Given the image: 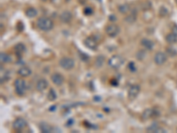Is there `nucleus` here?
Instances as JSON below:
<instances>
[{
  "mask_svg": "<svg viewBox=\"0 0 177 133\" xmlns=\"http://www.w3.org/2000/svg\"><path fill=\"white\" fill-rule=\"evenodd\" d=\"M111 84H112V85H114V86H117L119 83H118V81H117V80L113 79V80H111Z\"/></svg>",
  "mask_w": 177,
  "mask_h": 133,
  "instance_id": "nucleus-36",
  "label": "nucleus"
},
{
  "mask_svg": "<svg viewBox=\"0 0 177 133\" xmlns=\"http://www.w3.org/2000/svg\"><path fill=\"white\" fill-rule=\"evenodd\" d=\"M166 41L170 45H173V44L177 43V36L175 34H173V32H171V33L166 35Z\"/></svg>",
  "mask_w": 177,
  "mask_h": 133,
  "instance_id": "nucleus-20",
  "label": "nucleus"
},
{
  "mask_svg": "<svg viewBox=\"0 0 177 133\" xmlns=\"http://www.w3.org/2000/svg\"><path fill=\"white\" fill-rule=\"evenodd\" d=\"M158 115H160L159 110H158L157 108H148L143 112L142 118L143 120H148L150 118H156Z\"/></svg>",
  "mask_w": 177,
  "mask_h": 133,
  "instance_id": "nucleus-5",
  "label": "nucleus"
},
{
  "mask_svg": "<svg viewBox=\"0 0 177 133\" xmlns=\"http://www.w3.org/2000/svg\"><path fill=\"white\" fill-rule=\"evenodd\" d=\"M167 14H168V11H167V9L166 7H164V6L160 7V9H159V15L160 16H162V17L166 16Z\"/></svg>",
  "mask_w": 177,
  "mask_h": 133,
  "instance_id": "nucleus-31",
  "label": "nucleus"
},
{
  "mask_svg": "<svg viewBox=\"0 0 177 133\" xmlns=\"http://www.w3.org/2000/svg\"><path fill=\"white\" fill-rule=\"evenodd\" d=\"M25 51H26V46L21 43H20L14 46V52L17 55H22Z\"/></svg>",
  "mask_w": 177,
  "mask_h": 133,
  "instance_id": "nucleus-21",
  "label": "nucleus"
},
{
  "mask_svg": "<svg viewBox=\"0 0 177 133\" xmlns=\"http://www.w3.org/2000/svg\"><path fill=\"white\" fill-rule=\"evenodd\" d=\"M42 1H44V2H46V1H48V0H42Z\"/></svg>",
  "mask_w": 177,
  "mask_h": 133,
  "instance_id": "nucleus-38",
  "label": "nucleus"
},
{
  "mask_svg": "<svg viewBox=\"0 0 177 133\" xmlns=\"http://www.w3.org/2000/svg\"><path fill=\"white\" fill-rule=\"evenodd\" d=\"M48 85H49L48 81L46 79L42 78V79H40V80L37 81V83L36 84V89L38 91H45L48 88Z\"/></svg>",
  "mask_w": 177,
  "mask_h": 133,
  "instance_id": "nucleus-13",
  "label": "nucleus"
},
{
  "mask_svg": "<svg viewBox=\"0 0 177 133\" xmlns=\"http://www.w3.org/2000/svg\"><path fill=\"white\" fill-rule=\"evenodd\" d=\"M123 63H124V59L120 55H113L108 60V65L113 69L120 68Z\"/></svg>",
  "mask_w": 177,
  "mask_h": 133,
  "instance_id": "nucleus-3",
  "label": "nucleus"
},
{
  "mask_svg": "<svg viewBox=\"0 0 177 133\" xmlns=\"http://www.w3.org/2000/svg\"><path fill=\"white\" fill-rule=\"evenodd\" d=\"M172 32L177 36V25H173V26L172 27Z\"/></svg>",
  "mask_w": 177,
  "mask_h": 133,
  "instance_id": "nucleus-34",
  "label": "nucleus"
},
{
  "mask_svg": "<svg viewBox=\"0 0 177 133\" xmlns=\"http://www.w3.org/2000/svg\"><path fill=\"white\" fill-rule=\"evenodd\" d=\"M80 58H81V60H82V61H84V62H87V61L90 60V57H89L87 54L83 53V52H80Z\"/></svg>",
  "mask_w": 177,
  "mask_h": 133,
  "instance_id": "nucleus-32",
  "label": "nucleus"
},
{
  "mask_svg": "<svg viewBox=\"0 0 177 133\" xmlns=\"http://www.w3.org/2000/svg\"><path fill=\"white\" fill-rule=\"evenodd\" d=\"M104 62H105V57L104 56H101V55H99V56H97V59H96V62H95V65H96V67L97 68H101L103 65H104Z\"/></svg>",
  "mask_w": 177,
  "mask_h": 133,
  "instance_id": "nucleus-25",
  "label": "nucleus"
},
{
  "mask_svg": "<svg viewBox=\"0 0 177 133\" xmlns=\"http://www.w3.org/2000/svg\"><path fill=\"white\" fill-rule=\"evenodd\" d=\"M51 79L53 82V83L55 85H57V86L62 85L63 83H64V80H65L64 76L61 74H59V73H54V74H52L51 75Z\"/></svg>",
  "mask_w": 177,
  "mask_h": 133,
  "instance_id": "nucleus-11",
  "label": "nucleus"
},
{
  "mask_svg": "<svg viewBox=\"0 0 177 133\" xmlns=\"http://www.w3.org/2000/svg\"><path fill=\"white\" fill-rule=\"evenodd\" d=\"M116 20H117V17H116L114 14H112V15H110V16H109V21H110V22H114Z\"/></svg>",
  "mask_w": 177,
  "mask_h": 133,
  "instance_id": "nucleus-33",
  "label": "nucleus"
},
{
  "mask_svg": "<svg viewBox=\"0 0 177 133\" xmlns=\"http://www.w3.org/2000/svg\"><path fill=\"white\" fill-rule=\"evenodd\" d=\"M175 1H176V4H177V0H175Z\"/></svg>",
  "mask_w": 177,
  "mask_h": 133,
  "instance_id": "nucleus-39",
  "label": "nucleus"
},
{
  "mask_svg": "<svg viewBox=\"0 0 177 133\" xmlns=\"http://www.w3.org/2000/svg\"><path fill=\"white\" fill-rule=\"evenodd\" d=\"M47 98L50 101H54L57 98V93L53 89H50L47 93Z\"/></svg>",
  "mask_w": 177,
  "mask_h": 133,
  "instance_id": "nucleus-24",
  "label": "nucleus"
},
{
  "mask_svg": "<svg viewBox=\"0 0 177 133\" xmlns=\"http://www.w3.org/2000/svg\"><path fill=\"white\" fill-rule=\"evenodd\" d=\"M39 128H40V130H41L43 133H51V132H52V130H53L52 126L50 125V124L47 123V122H44V121H43V122H41V123L39 124Z\"/></svg>",
  "mask_w": 177,
  "mask_h": 133,
  "instance_id": "nucleus-16",
  "label": "nucleus"
},
{
  "mask_svg": "<svg viewBox=\"0 0 177 133\" xmlns=\"http://www.w3.org/2000/svg\"><path fill=\"white\" fill-rule=\"evenodd\" d=\"M120 29L116 24H110V25H107L105 28V33L110 37H117L120 34Z\"/></svg>",
  "mask_w": 177,
  "mask_h": 133,
  "instance_id": "nucleus-6",
  "label": "nucleus"
},
{
  "mask_svg": "<svg viewBox=\"0 0 177 133\" xmlns=\"http://www.w3.org/2000/svg\"><path fill=\"white\" fill-rule=\"evenodd\" d=\"M118 10H119V12H120V14H128V13L130 12L131 7H130V6H129L128 4H122V5L119 6Z\"/></svg>",
  "mask_w": 177,
  "mask_h": 133,
  "instance_id": "nucleus-19",
  "label": "nucleus"
},
{
  "mask_svg": "<svg viewBox=\"0 0 177 133\" xmlns=\"http://www.w3.org/2000/svg\"><path fill=\"white\" fill-rule=\"evenodd\" d=\"M147 131L149 132H154V133H158V132H166V129H162L158 122H154L153 124H151L150 127L147 128Z\"/></svg>",
  "mask_w": 177,
  "mask_h": 133,
  "instance_id": "nucleus-14",
  "label": "nucleus"
},
{
  "mask_svg": "<svg viewBox=\"0 0 177 133\" xmlns=\"http://www.w3.org/2000/svg\"><path fill=\"white\" fill-rule=\"evenodd\" d=\"M59 66L65 70H71L75 67V60L70 57H63L59 60Z\"/></svg>",
  "mask_w": 177,
  "mask_h": 133,
  "instance_id": "nucleus-4",
  "label": "nucleus"
},
{
  "mask_svg": "<svg viewBox=\"0 0 177 133\" xmlns=\"http://www.w3.org/2000/svg\"><path fill=\"white\" fill-rule=\"evenodd\" d=\"M145 56H146V52H145V51H143V50L138 51V52H136V55H135V57H136V59H137L138 60H143L145 58Z\"/></svg>",
  "mask_w": 177,
  "mask_h": 133,
  "instance_id": "nucleus-26",
  "label": "nucleus"
},
{
  "mask_svg": "<svg viewBox=\"0 0 177 133\" xmlns=\"http://www.w3.org/2000/svg\"><path fill=\"white\" fill-rule=\"evenodd\" d=\"M14 89L16 94L19 96H23L27 91V82L22 78H17L14 81Z\"/></svg>",
  "mask_w": 177,
  "mask_h": 133,
  "instance_id": "nucleus-2",
  "label": "nucleus"
},
{
  "mask_svg": "<svg viewBox=\"0 0 177 133\" xmlns=\"http://www.w3.org/2000/svg\"><path fill=\"white\" fill-rule=\"evenodd\" d=\"M128 70H129L130 72H132V73H133V72H135L136 69H137V68H136L135 62H133V61H131V62L128 63Z\"/></svg>",
  "mask_w": 177,
  "mask_h": 133,
  "instance_id": "nucleus-29",
  "label": "nucleus"
},
{
  "mask_svg": "<svg viewBox=\"0 0 177 133\" xmlns=\"http://www.w3.org/2000/svg\"><path fill=\"white\" fill-rule=\"evenodd\" d=\"M75 122V121L73 120V119H69L68 121H67V126H72V124Z\"/></svg>",
  "mask_w": 177,
  "mask_h": 133,
  "instance_id": "nucleus-35",
  "label": "nucleus"
},
{
  "mask_svg": "<svg viewBox=\"0 0 177 133\" xmlns=\"http://www.w3.org/2000/svg\"><path fill=\"white\" fill-rule=\"evenodd\" d=\"M141 45L146 49V50H152L153 49V46H154V43L150 40V39H148V38H143L141 40Z\"/></svg>",
  "mask_w": 177,
  "mask_h": 133,
  "instance_id": "nucleus-17",
  "label": "nucleus"
},
{
  "mask_svg": "<svg viewBox=\"0 0 177 133\" xmlns=\"http://www.w3.org/2000/svg\"><path fill=\"white\" fill-rule=\"evenodd\" d=\"M141 6H142V9L143 10H149V9H150V7H151V3L150 2V1H145V2H143V5H141Z\"/></svg>",
  "mask_w": 177,
  "mask_h": 133,
  "instance_id": "nucleus-30",
  "label": "nucleus"
},
{
  "mask_svg": "<svg viewBox=\"0 0 177 133\" xmlns=\"http://www.w3.org/2000/svg\"><path fill=\"white\" fill-rule=\"evenodd\" d=\"M166 54H168L171 57H173V56L177 55V52L175 51V49L173 47H168L166 49Z\"/></svg>",
  "mask_w": 177,
  "mask_h": 133,
  "instance_id": "nucleus-27",
  "label": "nucleus"
},
{
  "mask_svg": "<svg viewBox=\"0 0 177 133\" xmlns=\"http://www.w3.org/2000/svg\"><path fill=\"white\" fill-rule=\"evenodd\" d=\"M94 13V10L92 9V7L90 6H86L84 9H83V14L87 16H90L91 14H93Z\"/></svg>",
  "mask_w": 177,
  "mask_h": 133,
  "instance_id": "nucleus-28",
  "label": "nucleus"
},
{
  "mask_svg": "<svg viewBox=\"0 0 177 133\" xmlns=\"http://www.w3.org/2000/svg\"><path fill=\"white\" fill-rule=\"evenodd\" d=\"M25 14L29 18H35L37 15V11L34 7H29L26 9Z\"/></svg>",
  "mask_w": 177,
  "mask_h": 133,
  "instance_id": "nucleus-23",
  "label": "nucleus"
},
{
  "mask_svg": "<svg viewBox=\"0 0 177 133\" xmlns=\"http://www.w3.org/2000/svg\"><path fill=\"white\" fill-rule=\"evenodd\" d=\"M166 60H167V55L165 52H157L154 56V62L158 66L165 64Z\"/></svg>",
  "mask_w": 177,
  "mask_h": 133,
  "instance_id": "nucleus-10",
  "label": "nucleus"
},
{
  "mask_svg": "<svg viewBox=\"0 0 177 133\" xmlns=\"http://www.w3.org/2000/svg\"><path fill=\"white\" fill-rule=\"evenodd\" d=\"M37 28L43 31H50L53 28V22L47 17H41L37 21Z\"/></svg>",
  "mask_w": 177,
  "mask_h": 133,
  "instance_id": "nucleus-1",
  "label": "nucleus"
},
{
  "mask_svg": "<svg viewBox=\"0 0 177 133\" xmlns=\"http://www.w3.org/2000/svg\"><path fill=\"white\" fill-rule=\"evenodd\" d=\"M140 92V86L137 84H133L129 87L128 91V96L129 99H135Z\"/></svg>",
  "mask_w": 177,
  "mask_h": 133,
  "instance_id": "nucleus-9",
  "label": "nucleus"
},
{
  "mask_svg": "<svg viewBox=\"0 0 177 133\" xmlns=\"http://www.w3.org/2000/svg\"><path fill=\"white\" fill-rule=\"evenodd\" d=\"M17 73H18V75L21 77H28V76H29L31 75L32 71H31V69L29 67H25L24 66V67L20 68Z\"/></svg>",
  "mask_w": 177,
  "mask_h": 133,
  "instance_id": "nucleus-15",
  "label": "nucleus"
},
{
  "mask_svg": "<svg viewBox=\"0 0 177 133\" xmlns=\"http://www.w3.org/2000/svg\"><path fill=\"white\" fill-rule=\"evenodd\" d=\"M59 19H60V21H61L62 22H64V23H69V22L72 21V19H73V14H72L71 12L66 10V11H63V12L60 14Z\"/></svg>",
  "mask_w": 177,
  "mask_h": 133,
  "instance_id": "nucleus-12",
  "label": "nucleus"
},
{
  "mask_svg": "<svg viewBox=\"0 0 177 133\" xmlns=\"http://www.w3.org/2000/svg\"><path fill=\"white\" fill-rule=\"evenodd\" d=\"M0 60H1V63H10V62H12L13 59L9 54L1 52L0 53Z\"/></svg>",
  "mask_w": 177,
  "mask_h": 133,
  "instance_id": "nucleus-22",
  "label": "nucleus"
},
{
  "mask_svg": "<svg viewBox=\"0 0 177 133\" xmlns=\"http://www.w3.org/2000/svg\"><path fill=\"white\" fill-rule=\"evenodd\" d=\"M124 20L128 23H134L136 21V12H135V10H131V14L127 15Z\"/></svg>",
  "mask_w": 177,
  "mask_h": 133,
  "instance_id": "nucleus-18",
  "label": "nucleus"
},
{
  "mask_svg": "<svg viewBox=\"0 0 177 133\" xmlns=\"http://www.w3.org/2000/svg\"><path fill=\"white\" fill-rule=\"evenodd\" d=\"M52 109H53V110H55V109H56V106H52V107L50 108V110H52Z\"/></svg>",
  "mask_w": 177,
  "mask_h": 133,
  "instance_id": "nucleus-37",
  "label": "nucleus"
},
{
  "mask_svg": "<svg viewBox=\"0 0 177 133\" xmlns=\"http://www.w3.org/2000/svg\"><path fill=\"white\" fill-rule=\"evenodd\" d=\"M26 127H27V121L25 119L21 118V117H19V118L15 119L14 121L13 122V128L17 131L22 130Z\"/></svg>",
  "mask_w": 177,
  "mask_h": 133,
  "instance_id": "nucleus-7",
  "label": "nucleus"
},
{
  "mask_svg": "<svg viewBox=\"0 0 177 133\" xmlns=\"http://www.w3.org/2000/svg\"><path fill=\"white\" fill-rule=\"evenodd\" d=\"M84 45L92 51H96L97 49V42L96 38H94L93 37H89L85 38Z\"/></svg>",
  "mask_w": 177,
  "mask_h": 133,
  "instance_id": "nucleus-8",
  "label": "nucleus"
}]
</instances>
